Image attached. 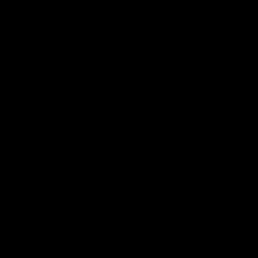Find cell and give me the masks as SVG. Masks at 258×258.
Wrapping results in <instances>:
<instances>
[]
</instances>
